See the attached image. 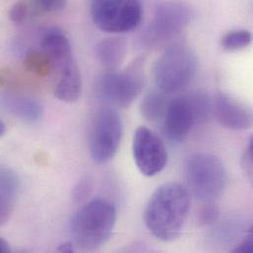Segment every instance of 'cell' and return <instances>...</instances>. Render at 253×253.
Segmentation results:
<instances>
[{
  "label": "cell",
  "mask_w": 253,
  "mask_h": 253,
  "mask_svg": "<svg viewBox=\"0 0 253 253\" xmlns=\"http://www.w3.org/2000/svg\"><path fill=\"white\" fill-rule=\"evenodd\" d=\"M169 96L160 89L147 94L140 105L142 117L148 122H162L170 102Z\"/></svg>",
  "instance_id": "obj_16"
},
{
  "label": "cell",
  "mask_w": 253,
  "mask_h": 253,
  "mask_svg": "<svg viewBox=\"0 0 253 253\" xmlns=\"http://www.w3.org/2000/svg\"><path fill=\"white\" fill-rule=\"evenodd\" d=\"M34 2L44 11L58 12L66 6L67 0H34Z\"/></svg>",
  "instance_id": "obj_22"
},
{
  "label": "cell",
  "mask_w": 253,
  "mask_h": 253,
  "mask_svg": "<svg viewBox=\"0 0 253 253\" xmlns=\"http://www.w3.org/2000/svg\"><path fill=\"white\" fill-rule=\"evenodd\" d=\"M0 251L4 253H11V249H10L9 244L2 238L0 239Z\"/></svg>",
  "instance_id": "obj_26"
},
{
  "label": "cell",
  "mask_w": 253,
  "mask_h": 253,
  "mask_svg": "<svg viewBox=\"0 0 253 253\" xmlns=\"http://www.w3.org/2000/svg\"><path fill=\"white\" fill-rule=\"evenodd\" d=\"M117 223L115 206L104 199H94L74 215L71 234L75 247L84 252L101 249L112 238Z\"/></svg>",
  "instance_id": "obj_3"
},
{
  "label": "cell",
  "mask_w": 253,
  "mask_h": 253,
  "mask_svg": "<svg viewBox=\"0 0 253 253\" xmlns=\"http://www.w3.org/2000/svg\"><path fill=\"white\" fill-rule=\"evenodd\" d=\"M96 54L107 71L118 70L126 57V42L117 37L105 39L98 43Z\"/></svg>",
  "instance_id": "obj_15"
},
{
  "label": "cell",
  "mask_w": 253,
  "mask_h": 253,
  "mask_svg": "<svg viewBox=\"0 0 253 253\" xmlns=\"http://www.w3.org/2000/svg\"><path fill=\"white\" fill-rule=\"evenodd\" d=\"M91 14L101 31L124 34L139 25L142 7L139 0H92Z\"/></svg>",
  "instance_id": "obj_8"
},
{
  "label": "cell",
  "mask_w": 253,
  "mask_h": 253,
  "mask_svg": "<svg viewBox=\"0 0 253 253\" xmlns=\"http://www.w3.org/2000/svg\"><path fill=\"white\" fill-rule=\"evenodd\" d=\"M213 114V99L196 91L170 100L162 121V131L171 142H182L196 125L203 124Z\"/></svg>",
  "instance_id": "obj_4"
},
{
  "label": "cell",
  "mask_w": 253,
  "mask_h": 253,
  "mask_svg": "<svg viewBox=\"0 0 253 253\" xmlns=\"http://www.w3.org/2000/svg\"><path fill=\"white\" fill-rule=\"evenodd\" d=\"M1 103L10 114L25 123L36 124L42 118V106L34 98L16 94H3Z\"/></svg>",
  "instance_id": "obj_13"
},
{
  "label": "cell",
  "mask_w": 253,
  "mask_h": 253,
  "mask_svg": "<svg viewBox=\"0 0 253 253\" xmlns=\"http://www.w3.org/2000/svg\"><path fill=\"white\" fill-rule=\"evenodd\" d=\"M191 204L188 188L178 182H168L156 189L150 197L144 222L149 232L166 243L179 238Z\"/></svg>",
  "instance_id": "obj_1"
},
{
  "label": "cell",
  "mask_w": 253,
  "mask_h": 253,
  "mask_svg": "<svg viewBox=\"0 0 253 253\" xmlns=\"http://www.w3.org/2000/svg\"><path fill=\"white\" fill-rule=\"evenodd\" d=\"M185 177L189 192L203 203L219 199L228 180L222 161L209 153H195L187 159Z\"/></svg>",
  "instance_id": "obj_6"
},
{
  "label": "cell",
  "mask_w": 253,
  "mask_h": 253,
  "mask_svg": "<svg viewBox=\"0 0 253 253\" xmlns=\"http://www.w3.org/2000/svg\"><path fill=\"white\" fill-rule=\"evenodd\" d=\"M42 47L54 71V96L64 103L77 102L82 94V78L68 38L60 30H49L42 38Z\"/></svg>",
  "instance_id": "obj_2"
},
{
  "label": "cell",
  "mask_w": 253,
  "mask_h": 253,
  "mask_svg": "<svg viewBox=\"0 0 253 253\" xmlns=\"http://www.w3.org/2000/svg\"><path fill=\"white\" fill-rule=\"evenodd\" d=\"M233 253H253V226L250 228L248 235L243 240V242L233 250Z\"/></svg>",
  "instance_id": "obj_24"
},
{
  "label": "cell",
  "mask_w": 253,
  "mask_h": 253,
  "mask_svg": "<svg viewBox=\"0 0 253 253\" xmlns=\"http://www.w3.org/2000/svg\"><path fill=\"white\" fill-rule=\"evenodd\" d=\"M24 65L27 70L39 75L45 76L52 70V64L48 55L42 50V52L32 50L26 54Z\"/></svg>",
  "instance_id": "obj_18"
},
{
  "label": "cell",
  "mask_w": 253,
  "mask_h": 253,
  "mask_svg": "<svg viewBox=\"0 0 253 253\" xmlns=\"http://www.w3.org/2000/svg\"><path fill=\"white\" fill-rule=\"evenodd\" d=\"M92 191V182L88 178H84L79 181L73 188L72 196L74 201L81 202L85 200Z\"/></svg>",
  "instance_id": "obj_21"
},
{
  "label": "cell",
  "mask_w": 253,
  "mask_h": 253,
  "mask_svg": "<svg viewBox=\"0 0 253 253\" xmlns=\"http://www.w3.org/2000/svg\"><path fill=\"white\" fill-rule=\"evenodd\" d=\"M27 14V9L24 3L16 2L9 11V18L14 23H22Z\"/></svg>",
  "instance_id": "obj_23"
},
{
  "label": "cell",
  "mask_w": 253,
  "mask_h": 253,
  "mask_svg": "<svg viewBox=\"0 0 253 253\" xmlns=\"http://www.w3.org/2000/svg\"><path fill=\"white\" fill-rule=\"evenodd\" d=\"M145 85L142 69L137 64L126 71H107L96 84L98 96L114 107L126 108L141 94Z\"/></svg>",
  "instance_id": "obj_10"
},
{
  "label": "cell",
  "mask_w": 253,
  "mask_h": 253,
  "mask_svg": "<svg viewBox=\"0 0 253 253\" xmlns=\"http://www.w3.org/2000/svg\"><path fill=\"white\" fill-rule=\"evenodd\" d=\"M20 182L11 169L2 168L0 171V224L4 226L11 218L17 202Z\"/></svg>",
  "instance_id": "obj_14"
},
{
  "label": "cell",
  "mask_w": 253,
  "mask_h": 253,
  "mask_svg": "<svg viewBox=\"0 0 253 253\" xmlns=\"http://www.w3.org/2000/svg\"><path fill=\"white\" fill-rule=\"evenodd\" d=\"M193 11L189 4L180 0H168L158 4L152 21L143 34L147 46L157 47L170 42L189 25Z\"/></svg>",
  "instance_id": "obj_7"
},
{
  "label": "cell",
  "mask_w": 253,
  "mask_h": 253,
  "mask_svg": "<svg viewBox=\"0 0 253 253\" xmlns=\"http://www.w3.org/2000/svg\"><path fill=\"white\" fill-rule=\"evenodd\" d=\"M213 115L221 126L232 130L253 127V108L225 93L214 97Z\"/></svg>",
  "instance_id": "obj_12"
},
{
  "label": "cell",
  "mask_w": 253,
  "mask_h": 253,
  "mask_svg": "<svg viewBox=\"0 0 253 253\" xmlns=\"http://www.w3.org/2000/svg\"><path fill=\"white\" fill-rule=\"evenodd\" d=\"M123 133V122L116 110L107 107L97 113L89 142L90 154L96 164L104 165L115 158L121 145Z\"/></svg>",
  "instance_id": "obj_9"
},
{
  "label": "cell",
  "mask_w": 253,
  "mask_h": 253,
  "mask_svg": "<svg viewBox=\"0 0 253 253\" xmlns=\"http://www.w3.org/2000/svg\"><path fill=\"white\" fill-rule=\"evenodd\" d=\"M7 131L6 124L3 121H0V137H3Z\"/></svg>",
  "instance_id": "obj_27"
},
{
  "label": "cell",
  "mask_w": 253,
  "mask_h": 253,
  "mask_svg": "<svg viewBox=\"0 0 253 253\" xmlns=\"http://www.w3.org/2000/svg\"><path fill=\"white\" fill-rule=\"evenodd\" d=\"M242 167L248 179L253 185V135L250 138L248 147L243 156Z\"/></svg>",
  "instance_id": "obj_20"
},
{
  "label": "cell",
  "mask_w": 253,
  "mask_h": 253,
  "mask_svg": "<svg viewBox=\"0 0 253 253\" xmlns=\"http://www.w3.org/2000/svg\"><path fill=\"white\" fill-rule=\"evenodd\" d=\"M253 42V33L246 29H240L225 34L221 39V45L227 51H237L247 48Z\"/></svg>",
  "instance_id": "obj_17"
},
{
  "label": "cell",
  "mask_w": 253,
  "mask_h": 253,
  "mask_svg": "<svg viewBox=\"0 0 253 253\" xmlns=\"http://www.w3.org/2000/svg\"><path fill=\"white\" fill-rule=\"evenodd\" d=\"M132 153L140 172L149 177L163 171L168 163V153L163 141L147 127H139L135 131Z\"/></svg>",
  "instance_id": "obj_11"
},
{
  "label": "cell",
  "mask_w": 253,
  "mask_h": 253,
  "mask_svg": "<svg viewBox=\"0 0 253 253\" xmlns=\"http://www.w3.org/2000/svg\"><path fill=\"white\" fill-rule=\"evenodd\" d=\"M74 250H75V245L73 242H65L58 247L57 252L61 253H74Z\"/></svg>",
  "instance_id": "obj_25"
},
{
  "label": "cell",
  "mask_w": 253,
  "mask_h": 253,
  "mask_svg": "<svg viewBox=\"0 0 253 253\" xmlns=\"http://www.w3.org/2000/svg\"><path fill=\"white\" fill-rule=\"evenodd\" d=\"M220 217V209L214 202H207L198 212V222L201 226H212Z\"/></svg>",
  "instance_id": "obj_19"
},
{
  "label": "cell",
  "mask_w": 253,
  "mask_h": 253,
  "mask_svg": "<svg viewBox=\"0 0 253 253\" xmlns=\"http://www.w3.org/2000/svg\"><path fill=\"white\" fill-rule=\"evenodd\" d=\"M197 57L194 51L183 44L168 46L154 65V80L157 88L171 95L187 88L197 72Z\"/></svg>",
  "instance_id": "obj_5"
}]
</instances>
